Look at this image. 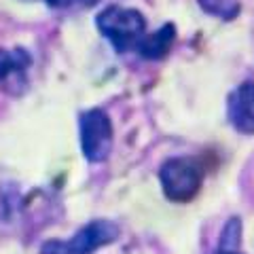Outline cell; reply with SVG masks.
<instances>
[{"instance_id":"cell-4","label":"cell","mask_w":254,"mask_h":254,"mask_svg":"<svg viewBox=\"0 0 254 254\" xmlns=\"http://www.w3.org/2000/svg\"><path fill=\"white\" fill-rule=\"evenodd\" d=\"M81 148L91 163L106 161L113 150V123L102 108H91L81 117Z\"/></svg>"},{"instance_id":"cell-1","label":"cell","mask_w":254,"mask_h":254,"mask_svg":"<svg viewBox=\"0 0 254 254\" xmlns=\"http://www.w3.org/2000/svg\"><path fill=\"white\" fill-rule=\"evenodd\" d=\"M95 26L104 34L117 51L136 49L140 38L144 36L146 19L136 9H125V6L110 4L95 17Z\"/></svg>"},{"instance_id":"cell-3","label":"cell","mask_w":254,"mask_h":254,"mask_svg":"<svg viewBox=\"0 0 254 254\" xmlns=\"http://www.w3.org/2000/svg\"><path fill=\"white\" fill-rule=\"evenodd\" d=\"M119 237V227L110 220H91L89 225L70 237V240L45 242L41 254H91L102 246L113 244Z\"/></svg>"},{"instance_id":"cell-2","label":"cell","mask_w":254,"mask_h":254,"mask_svg":"<svg viewBox=\"0 0 254 254\" xmlns=\"http://www.w3.org/2000/svg\"><path fill=\"white\" fill-rule=\"evenodd\" d=\"M163 193L170 201L187 203L199 193L203 168L193 157H172L159 170Z\"/></svg>"},{"instance_id":"cell-10","label":"cell","mask_w":254,"mask_h":254,"mask_svg":"<svg viewBox=\"0 0 254 254\" xmlns=\"http://www.w3.org/2000/svg\"><path fill=\"white\" fill-rule=\"evenodd\" d=\"M214 254H242L240 250H227V248H220V250H216Z\"/></svg>"},{"instance_id":"cell-7","label":"cell","mask_w":254,"mask_h":254,"mask_svg":"<svg viewBox=\"0 0 254 254\" xmlns=\"http://www.w3.org/2000/svg\"><path fill=\"white\" fill-rule=\"evenodd\" d=\"M174 41H176V26L174 23H163L153 34H144L136 45V51L144 60H161L170 53Z\"/></svg>"},{"instance_id":"cell-6","label":"cell","mask_w":254,"mask_h":254,"mask_svg":"<svg viewBox=\"0 0 254 254\" xmlns=\"http://www.w3.org/2000/svg\"><path fill=\"white\" fill-rule=\"evenodd\" d=\"M32 64V58L26 49H0V83L9 85H26V72Z\"/></svg>"},{"instance_id":"cell-8","label":"cell","mask_w":254,"mask_h":254,"mask_svg":"<svg viewBox=\"0 0 254 254\" xmlns=\"http://www.w3.org/2000/svg\"><path fill=\"white\" fill-rule=\"evenodd\" d=\"M199 6L210 15H216L222 19H233L240 13V2L237 0H199Z\"/></svg>"},{"instance_id":"cell-9","label":"cell","mask_w":254,"mask_h":254,"mask_svg":"<svg viewBox=\"0 0 254 254\" xmlns=\"http://www.w3.org/2000/svg\"><path fill=\"white\" fill-rule=\"evenodd\" d=\"M53 9H89L98 0H45Z\"/></svg>"},{"instance_id":"cell-5","label":"cell","mask_w":254,"mask_h":254,"mask_svg":"<svg viewBox=\"0 0 254 254\" xmlns=\"http://www.w3.org/2000/svg\"><path fill=\"white\" fill-rule=\"evenodd\" d=\"M229 121L242 133H254V83L246 81L229 95Z\"/></svg>"}]
</instances>
